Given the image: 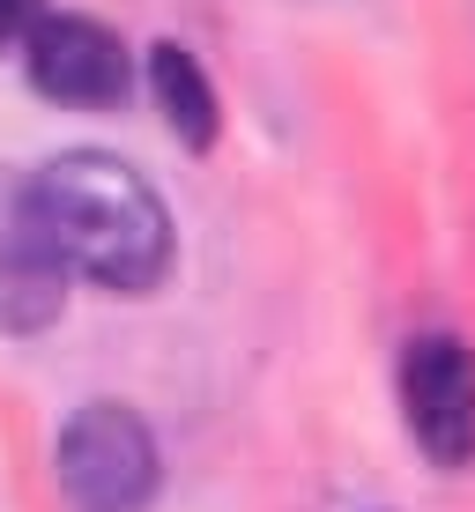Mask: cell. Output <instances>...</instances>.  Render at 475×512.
Returning a JSON list of instances; mask_svg holds the SVG:
<instances>
[{"label":"cell","mask_w":475,"mask_h":512,"mask_svg":"<svg viewBox=\"0 0 475 512\" xmlns=\"http://www.w3.org/2000/svg\"><path fill=\"white\" fill-rule=\"evenodd\" d=\"M30 186H38V216L60 245L67 275L97 282L112 297H149L171 275L179 231H171L164 193L134 164H119L104 149H67L30 171Z\"/></svg>","instance_id":"1"},{"label":"cell","mask_w":475,"mask_h":512,"mask_svg":"<svg viewBox=\"0 0 475 512\" xmlns=\"http://www.w3.org/2000/svg\"><path fill=\"white\" fill-rule=\"evenodd\" d=\"M52 475H60L75 512H142L164 483V453H156V431L127 401H82L60 423Z\"/></svg>","instance_id":"2"},{"label":"cell","mask_w":475,"mask_h":512,"mask_svg":"<svg viewBox=\"0 0 475 512\" xmlns=\"http://www.w3.org/2000/svg\"><path fill=\"white\" fill-rule=\"evenodd\" d=\"M401 423L431 468L475 461V349L461 334H416L401 349Z\"/></svg>","instance_id":"3"},{"label":"cell","mask_w":475,"mask_h":512,"mask_svg":"<svg viewBox=\"0 0 475 512\" xmlns=\"http://www.w3.org/2000/svg\"><path fill=\"white\" fill-rule=\"evenodd\" d=\"M67 312V260L38 216L30 171L0 164V334H45Z\"/></svg>","instance_id":"4"},{"label":"cell","mask_w":475,"mask_h":512,"mask_svg":"<svg viewBox=\"0 0 475 512\" xmlns=\"http://www.w3.org/2000/svg\"><path fill=\"white\" fill-rule=\"evenodd\" d=\"M23 75L30 90L52 104H82V112H104L134 90V60L119 45V30H104L97 15H45L23 38Z\"/></svg>","instance_id":"5"},{"label":"cell","mask_w":475,"mask_h":512,"mask_svg":"<svg viewBox=\"0 0 475 512\" xmlns=\"http://www.w3.org/2000/svg\"><path fill=\"white\" fill-rule=\"evenodd\" d=\"M149 97H156V112H164V127L179 134V149L193 156H208L216 149V134H223V104H216V82L201 75V60H193L186 45H149Z\"/></svg>","instance_id":"6"},{"label":"cell","mask_w":475,"mask_h":512,"mask_svg":"<svg viewBox=\"0 0 475 512\" xmlns=\"http://www.w3.org/2000/svg\"><path fill=\"white\" fill-rule=\"evenodd\" d=\"M45 23V0H0V45H23Z\"/></svg>","instance_id":"7"}]
</instances>
